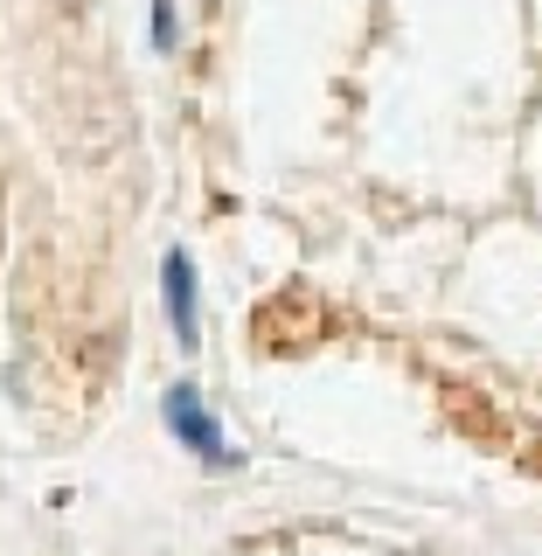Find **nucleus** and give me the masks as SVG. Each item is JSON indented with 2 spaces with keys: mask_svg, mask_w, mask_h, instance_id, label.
I'll return each mask as SVG.
<instances>
[{
  "mask_svg": "<svg viewBox=\"0 0 542 556\" xmlns=\"http://www.w3.org/2000/svg\"><path fill=\"white\" fill-rule=\"evenodd\" d=\"M161 425H167V439L181 445L188 459H202V466H237V445L223 439V417L209 410V396H202L188 376L161 390Z\"/></svg>",
  "mask_w": 542,
  "mask_h": 556,
  "instance_id": "1",
  "label": "nucleus"
},
{
  "mask_svg": "<svg viewBox=\"0 0 542 556\" xmlns=\"http://www.w3.org/2000/svg\"><path fill=\"white\" fill-rule=\"evenodd\" d=\"M161 306H167V334L181 355L202 348V278H196V257L188 251H167L161 257Z\"/></svg>",
  "mask_w": 542,
  "mask_h": 556,
  "instance_id": "2",
  "label": "nucleus"
},
{
  "mask_svg": "<svg viewBox=\"0 0 542 556\" xmlns=\"http://www.w3.org/2000/svg\"><path fill=\"white\" fill-rule=\"evenodd\" d=\"M153 49L174 56L181 49V22H174V0H153Z\"/></svg>",
  "mask_w": 542,
  "mask_h": 556,
  "instance_id": "3",
  "label": "nucleus"
}]
</instances>
